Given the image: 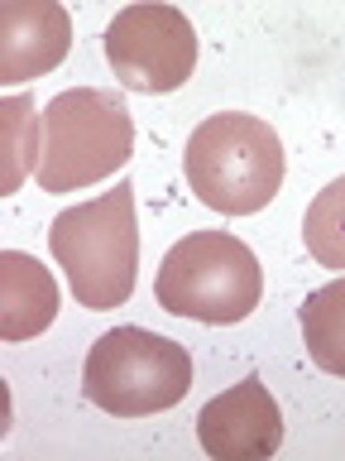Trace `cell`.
Wrapping results in <instances>:
<instances>
[{"mask_svg": "<svg viewBox=\"0 0 345 461\" xmlns=\"http://www.w3.org/2000/svg\"><path fill=\"white\" fill-rule=\"evenodd\" d=\"M0 154H5V168H0V193H14L24 183V173L39 168V115L29 96H10L0 101Z\"/></svg>", "mask_w": 345, "mask_h": 461, "instance_id": "obj_11", "label": "cell"}, {"mask_svg": "<svg viewBox=\"0 0 345 461\" xmlns=\"http://www.w3.org/2000/svg\"><path fill=\"white\" fill-rule=\"evenodd\" d=\"M302 236H307V250L322 259L326 269L345 274V178L326 183L322 193L312 197L307 216H302Z\"/></svg>", "mask_w": 345, "mask_h": 461, "instance_id": "obj_12", "label": "cell"}, {"mask_svg": "<svg viewBox=\"0 0 345 461\" xmlns=\"http://www.w3.org/2000/svg\"><path fill=\"white\" fill-rule=\"evenodd\" d=\"M197 442L216 461H264L283 447V413L279 399L259 375H244L226 394L201 403L197 413Z\"/></svg>", "mask_w": 345, "mask_h": 461, "instance_id": "obj_7", "label": "cell"}, {"mask_svg": "<svg viewBox=\"0 0 345 461\" xmlns=\"http://www.w3.org/2000/svg\"><path fill=\"white\" fill-rule=\"evenodd\" d=\"M58 317L53 274L24 250H0V337L29 341Z\"/></svg>", "mask_w": 345, "mask_h": 461, "instance_id": "obj_9", "label": "cell"}, {"mask_svg": "<svg viewBox=\"0 0 345 461\" xmlns=\"http://www.w3.org/2000/svg\"><path fill=\"white\" fill-rule=\"evenodd\" d=\"M135 149V121L125 101L101 86H72L43 106V154L34 178L43 193H77L115 168Z\"/></svg>", "mask_w": 345, "mask_h": 461, "instance_id": "obj_4", "label": "cell"}, {"mask_svg": "<svg viewBox=\"0 0 345 461\" xmlns=\"http://www.w3.org/2000/svg\"><path fill=\"white\" fill-rule=\"evenodd\" d=\"M302 341H307V356L326 375L345 380V274L307 294V303H302Z\"/></svg>", "mask_w": 345, "mask_h": 461, "instance_id": "obj_10", "label": "cell"}, {"mask_svg": "<svg viewBox=\"0 0 345 461\" xmlns=\"http://www.w3.org/2000/svg\"><path fill=\"white\" fill-rule=\"evenodd\" d=\"M49 250L63 265L72 298L92 312L120 308L135 294L139 274V226H135V183H115L111 193L58 212L49 226Z\"/></svg>", "mask_w": 345, "mask_h": 461, "instance_id": "obj_1", "label": "cell"}, {"mask_svg": "<svg viewBox=\"0 0 345 461\" xmlns=\"http://www.w3.org/2000/svg\"><path fill=\"white\" fill-rule=\"evenodd\" d=\"M101 43L125 92H178L197 68V29L178 5H125Z\"/></svg>", "mask_w": 345, "mask_h": 461, "instance_id": "obj_6", "label": "cell"}, {"mask_svg": "<svg viewBox=\"0 0 345 461\" xmlns=\"http://www.w3.org/2000/svg\"><path fill=\"white\" fill-rule=\"evenodd\" d=\"M192 389V356L149 327H115L96 337L82 370V394L111 418L164 413Z\"/></svg>", "mask_w": 345, "mask_h": 461, "instance_id": "obj_5", "label": "cell"}, {"mask_svg": "<svg viewBox=\"0 0 345 461\" xmlns=\"http://www.w3.org/2000/svg\"><path fill=\"white\" fill-rule=\"evenodd\" d=\"M72 49V14L53 0H10L0 10V82L43 77Z\"/></svg>", "mask_w": 345, "mask_h": 461, "instance_id": "obj_8", "label": "cell"}, {"mask_svg": "<svg viewBox=\"0 0 345 461\" xmlns=\"http://www.w3.org/2000/svg\"><path fill=\"white\" fill-rule=\"evenodd\" d=\"M182 168L211 212L250 216L264 212L283 187V140L259 115L221 111L192 130Z\"/></svg>", "mask_w": 345, "mask_h": 461, "instance_id": "obj_2", "label": "cell"}, {"mask_svg": "<svg viewBox=\"0 0 345 461\" xmlns=\"http://www.w3.org/2000/svg\"><path fill=\"white\" fill-rule=\"evenodd\" d=\"M158 308L192 322H244L264 298V269L254 250L230 230H192L158 265Z\"/></svg>", "mask_w": 345, "mask_h": 461, "instance_id": "obj_3", "label": "cell"}]
</instances>
